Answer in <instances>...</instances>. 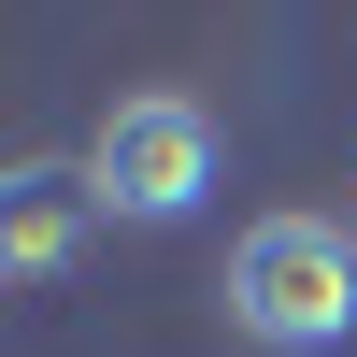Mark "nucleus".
Wrapping results in <instances>:
<instances>
[{"instance_id":"3","label":"nucleus","mask_w":357,"mask_h":357,"mask_svg":"<svg viewBox=\"0 0 357 357\" xmlns=\"http://www.w3.org/2000/svg\"><path fill=\"white\" fill-rule=\"evenodd\" d=\"M86 215H100L86 158H29L15 186H0V272H15V286H57L72 243H86Z\"/></svg>"},{"instance_id":"2","label":"nucleus","mask_w":357,"mask_h":357,"mask_svg":"<svg viewBox=\"0 0 357 357\" xmlns=\"http://www.w3.org/2000/svg\"><path fill=\"white\" fill-rule=\"evenodd\" d=\"M215 172H229V143H215V114H200L186 86H129V100L86 129V186L129 229H186L200 200H215Z\"/></svg>"},{"instance_id":"1","label":"nucleus","mask_w":357,"mask_h":357,"mask_svg":"<svg viewBox=\"0 0 357 357\" xmlns=\"http://www.w3.org/2000/svg\"><path fill=\"white\" fill-rule=\"evenodd\" d=\"M229 329L257 357L357 343V229L343 215H257L243 243H229Z\"/></svg>"}]
</instances>
